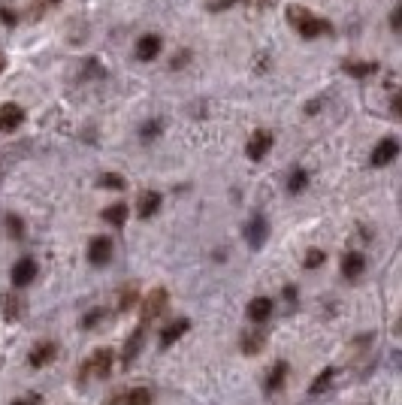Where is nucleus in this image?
Listing matches in <instances>:
<instances>
[{"label":"nucleus","mask_w":402,"mask_h":405,"mask_svg":"<svg viewBox=\"0 0 402 405\" xmlns=\"http://www.w3.org/2000/svg\"><path fill=\"white\" fill-rule=\"evenodd\" d=\"M288 21H290V28H294L299 37H306V39H315V37L330 34V21L317 19L312 10H306V6H299V3L288 6Z\"/></svg>","instance_id":"1"},{"label":"nucleus","mask_w":402,"mask_h":405,"mask_svg":"<svg viewBox=\"0 0 402 405\" xmlns=\"http://www.w3.org/2000/svg\"><path fill=\"white\" fill-rule=\"evenodd\" d=\"M112 363H115L112 351H109V348H97L85 363H82V372H85V375H94V378H106L109 372H112Z\"/></svg>","instance_id":"2"},{"label":"nucleus","mask_w":402,"mask_h":405,"mask_svg":"<svg viewBox=\"0 0 402 405\" xmlns=\"http://www.w3.org/2000/svg\"><path fill=\"white\" fill-rule=\"evenodd\" d=\"M112 260V239L109 236H94L88 245V263H94V267H106V263Z\"/></svg>","instance_id":"3"},{"label":"nucleus","mask_w":402,"mask_h":405,"mask_svg":"<svg viewBox=\"0 0 402 405\" xmlns=\"http://www.w3.org/2000/svg\"><path fill=\"white\" fill-rule=\"evenodd\" d=\"M396 154H399V143H396V139H393V136L381 139V143L372 148V167H387L390 161H396Z\"/></svg>","instance_id":"4"},{"label":"nucleus","mask_w":402,"mask_h":405,"mask_svg":"<svg viewBox=\"0 0 402 405\" xmlns=\"http://www.w3.org/2000/svg\"><path fill=\"white\" fill-rule=\"evenodd\" d=\"M270 148H272V134H270V130H257V134L248 139L245 154H248L251 161H261V158H266V154H270Z\"/></svg>","instance_id":"5"},{"label":"nucleus","mask_w":402,"mask_h":405,"mask_svg":"<svg viewBox=\"0 0 402 405\" xmlns=\"http://www.w3.org/2000/svg\"><path fill=\"white\" fill-rule=\"evenodd\" d=\"M164 305H166V291H164V287H155V291L146 296V303H142V324L155 321L157 315H161Z\"/></svg>","instance_id":"6"},{"label":"nucleus","mask_w":402,"mask_h":405,"mask_svg":"<svg viewBox=\"0 0 402 405\" xmlns=\"http://www.w3.org/2000/svg\"><path fill=\"white\" fill-rule=\"evenodd\" d=\"M33 278H37V260H33V258H21L12 267V285L15 287H28Z\"/></svg>","instance_id":"7"},{"label":"nucleus","mask_w":402,"mask_h":405,"mask_svg":"<svg viewBox=\"0 0 402 405\" xmlns=\"http://www.w3.org/2000/svg\"><path fill=\"white\" fill-rule=\"evenodd\" d=\"M21 121H24V109H21V106H15V103H3V106H0V130H3V134H12Z\"/></svg>","instance_id":"8"},{"label":"nucleus","mask_w":402,"mask_h":405,"mask_svg":"<svg viewBox=\"0 0 402 405\" xmlns=\"http://www.w3.org/2000/svg\"><path fill=\"white\" fill-rule=\"evenodd\" d=\"M161 48H164V43H161L157 34H146V37L137 39V57L139 61H155V57L161 55Z\"/></svg>","instance_id":"9"},{"label":"nucleus","mask_w":402,"mask_h":405,"mask_svg":"<svg viewBox=\"0 0 402 405\" xmlns=\"http://www.w3.org/2000/svg\"><path fill=\"white\" fill-rule=\"evenodd\" d=\"M55 357H58V345L55 342H40V345H33L28 363L33 369H40V366H46V363H52Z\"/></svg>","instance_id":"10"},{"label":"nucleus","mask_w":402,"mask_h":405,"mask_svg":"<svg viewBox=\"0 0 402 405\" xmlns=\"http://www.w3.org/2000/svg\"><path fill=\"white\" fill-rule=\"evenodd\" d=\"M188 321H170V324H166L164 330H161V348H170V345H175V342H179V339L182 336H185L188 333Z\"/></svg>","instance_id":"11"},{"label":"nucleus","mask_w":402,"mask_h":405,"mask_svg":"<svg viewBox=\"0 0 402 405\" xmlns=\"http://www.w3.org/2000/svg\"><path fill=\"white\" fill-rule=\"evenodd\" d=\"M248 318L254 321V324H263V321L272 318V300L270 296H257V300L248 303Z\"/></svg>","instance_id":"12"},{"label":"nucleus","mask_w":402,"mask_h":405,"mask_svg":"<svg viewBox=\"0 0 402 405\" xmlns=\"http://www.w3.org/2000/svg\"><path fill=\"white\" fill-rule=\"evenodd\" d=\"M266 233H270V227H266L263 218H251L248 227H245V236H248V245L251 248H261L266 242Z\"/></svg>","instance_id":"13"},{"label":"nucleus","mask_w":402,"mask_h":405,"mask_svg":"<svg viewBox=\"0 0 402 405\" xmlns=\"http://www.w3.org/2000/svg\"><path fill=\"white\" fill-rule=\"evenodd\" d=\"M363 269H366V258L360 251H351L345 254V260H342V276L345 278H357V276H363Z\"/></svg>","instance_id":"14"},{"label":"nucleus","mask_w":402,"mask_h":405,"mask_svg":"<svg viewBox=\"0 0 402 405\" xmlns=\"http://www.w3.org/2000/svg\"><path fill=\"white\" fill-rule=\"evenodd\" d=\"M284 381H288V363H275L266 375V393H279Z\"/></svg>","instance_id":"15"},{"label":"nucleus","mask_w":402,"mask_h":405,"mask_svg":"<svg viewBox=\"0 0 402 405\" xmlns=\"http://www.w3.org/2000/svg\"><path fill=\"white\" fill-rule=\"evenodd\" d=\"M161 209V194L157 191H146L142 194V200H139V218H152V215Z\"/></svg>","instance_id":"16"},{"label":"nucleus","mask_w":402,"mask_h":405,"mask_svg":"<svg viewBox=\"0 0 402 405\" xmlns=\"http://www.w3.org/2000/svg\"><path fill=\"white\" fill-rule=\"evenodd\" d=\"M142 336H146V327H139L137 333H130L128 345H124V366H130L133 357H137V354H139V348H142Z\"/></svg>","instance_id":"17"},{"label":"nucleus","mask_w":402,"mask_h":405,"mask_svg":"<svg viewBox=\"0 0 402 405\" xmlns=\"http://www.w3.org/2000/svg\"><path fill=\"white\" fill-rule=\"evenodd\" d=\"M333 378H336V369H333V366L321 369V375H317L315 381H312V387H308V393H312V396H321V393L326 390V387L333 384Z\"/></svg>","instance_id":"18"},{"label":"nucleus","mask_w":402,"mask_h":405,"mask_svg":"<svg viewBox=\"0 0 402 405\" xmlns=\"http://www.w3.org/2000/svg\"><path fill=\"white\" fill-rule=\"evenodd\" d=\"M103 221L106 224H112V227H121L124 221H128V206L115 203V206H109V209H103Z\"/></svg>","instance_id":"19"},{"label":"nucleus","mask_w":402,"mask_h":405,"mask_svg":"<svg viewBox=\"0 0 402 405\" xmlns=\"http://www.w3.org/2000/svg\"><path fill=\"white\" fill-rule=\"evenodd\" d=\"M124 402L128 405H152V390H148V387H137V390L124 393Z\"/></svg>","instance_id":"20"},{"label":"nucleus","mask_w":402,"mask_h":405,"mask_svg":"<svg viewBox=\"0 0 402 405\" xmlns=\"http://www.w3.org/2000/svg\"><path fill=\"white\" fill-rule=\"evenodd\" d=\"M345 73L348 76H369V73H378V64L369 61V64H345Z\"/></svg>","instance_id":"21"},{"label":"nucleus","mask_w":402,"mask_h":405,"mask_svg":"<svg viewBox=\"0 0 402 405\" xmlns=\"http://www.w3.org/2000/svg\"><path fill=\"white\" fill-rule=\"evenodd\" d=\"M306 181H308L306 170H294V172H290V181H288V191H290V194H299V191L306 188Z\"/></svg>","instance_id":"22"},{"label":"nucleus","mask_w":402,"mask_h":405,"mask_svg":"<svg viewBox=\"0 0 402 405\" xmlns=\"http://www.w3.org/2000/svg\"><path fill=\"white\" fill-rule=\"evenodd\" d=\"M242 348H245V354H257L263 348V336H254V333H248L245 339H242Z\"/></svg>","instance_id":"23"},{"label":"nucleus","mask_w":402,"mask_h":405,"mask_svg":"<svg viewBox=\"0 0 402 405\" xmlns=\"http://www.w3.org/2000/svg\"><path fill=\"white\" fill-rule=\"evenodd\" d=\"M0 303H3V315H6V321H15V318H19V303H15V296H0Z\"/></svg>","instance_id":"24"},{"label":"nucleus","mask_w":402,"mask_h":405,"mask_svg":"<svg viewBox=\"0 0 402 405\" xmlns=\"http://www.w3.org/2000/svg\"><path fill=\"white\" fill-rule=\"evenodd\" d=\"M324 258H326V254L321 251V248H312V251H308L306 254V269H317V267H321V263H324Z\"/></svg>","instance_id":"25"},{"label":"nucleus","mask_w":402,"mask_h":405,"mask_svg":"<svg viewBox=\"0 0 402 405\" xmlns=\"http://www.w3.org/2000/svg\"><path fill=\"white\" fill-rule=\"evenodd\" d=\"M6 230H10V236L19 239L24 233V227H21V218L19 215H6Z\"/></svg>","instance_id":"26"},{"label":"nucleus","mask_w":402,"mask_h":405,"mask_svg":"<svg viewBox=\"0 0 402 405\" xmlns=\"http://www.w3.org/2000/svg\"><path fill=\"white\" fill-rule=\"evenodd\" d=\"M100 185H103V188H115V191H121V188H124V179H121V176H112V172H106V176L100 179Z\"/></svg>","instance_id":"27"},{"label":"nucleus","mask_w":402,"mask_h":405,"mask_svg":"<svg viewBox=\"0 0 402 405\" xmlns=\"http://www.w3.org/2000/svg\"><path fill=\"white\" fill-rule=\"evenodd\" d=\"M157 134H161V121H148L146 127H142V136L146 139H155Z\"/></svg>","instance_id":"28"},{"label":"nucleus","mask_w":402,"mask_h":405,"mask_svg":"<svg viewBox=\"0 0 402 405\" xmlns=\"http://www.w3.org/2000/svg\"><path fill=\"white\" fill-rule=\"evenodd\" d=\"M100 318H103V309H94V312H91V315H85V318H82V327H97V321Z\"/></svg>","instance_id":"29"},{"label":"nucleus","mask_w":402,"mask_h":405,"mask_svg":"<svg viewBox=\"0 0 402 405\" xmlns=\"http://www.w3.org/2000/svg\"><path fill=\"white\" fill-rule=\"evenodd\" d=\"M133 300H137V294H133V291H124V294H121V303H119V309H121V312H128L130 305H133Z\"/></svg>","instance_id":"30"},{"label":"nucleus","mask_w":402,"mask_h":405,"mask_svg":"<svg viewBox=\"0 0 402 405\" xmlns=\"http://www.w3.org/2000/svg\"><path fill=\"white\" fill-rule=\"evenodd\" d=\"M12 405H43V399H40V396H33V393H28V396H21V399H15Z\"/></svg>","instance_id":"31"},{"label":"nucleus","mask_w":402,"mask_h":405,"mask_svg":"<svg viewBox=\"0 0 402 405\" xmlns=\"http://www.w3.org/2000/svg\"><path fill=\"white\" fill-rule=\"evenodd\" d=\"M0 19L6 21V28H15V12H10L6 6H0Z\"/></svg>","instance_id":"32"},{"label":"nucleus","mask_w":402,"mask_h":405,"mask_svg":"<svg viewBox=\"0 0 402 405\" xmlns=\"http://www.w3.org/2000/svg\"><path fill=\"white\" fill-rule=\"evenodd\" d=\"M399 21H402V6H396V10H393V15H390V28H393V30H399V28H402Z\"/></svg>","instance_id":"33"},{"label":"nucleus","mask_w":402,"mask_h":405,"mask_svg":"<svg viewBox=\"0 0 402 405\" xmlns=\"http://www.w3.org/2000/svg\"><path fill=\"white\" fill-rule=\"evenodd\" d=\"M124 402V393H119V396H112V399H106L103 405H121Z\"/></svg>","instance_id":"34"},{"label":"nucleus","mask_w":402,"mask_h":405,"mask_svg":"<svg viewBox=\"0 0 402 405\" xmlns=\"http://www.w3.org/2000/svg\"><path fill=\"white\" fill-rule=\"evenodd\" d=\"M0 70H3V55H0Z\"/></svg>","instance_id":"35"},{"label":"nucleus","mask_w":402,"mask_h":405,"mask_svg":"<svg viewBox=\"0 0 402 405\" xmlns=\"http://www.w3.org/2000/svg\"><path fill=\"white\" fill-rule=\"evenodd\" d=\"M49 3H58V0H49Z\"/></svg>","instance_id":"36"}]
</instances>
